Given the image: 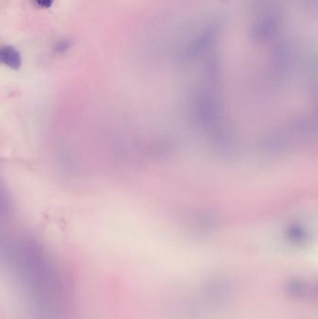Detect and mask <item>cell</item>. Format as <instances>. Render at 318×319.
Masks as SVG:
<instances>
[{
  "instance_id": "7a4b0ae2",
  "label": "cell",
  "mask_w": 318,
  "mask_h": 319,
  "mask_svg": "<svg viewBox=\"0 0 318 319\" xmlns=\"http://www.w3.org/2000/svg\"><path fill=\"white\" fill-rule=\"evenodd\" d=\"M249 37L254 42H269L280 34L284 24L281 7L272 0H255Z\"/></svg>"
},
{
  "instance_id": "3957f363",
  "label": "cell",
  "mask_w": 318,
  "mask_h": 319,
  "mask_svg": "<svg viewBox=\"0 0 318 319\" xmlns=\"http://www.w3.org/2000/svg\"><path fill=\"white\" fill-rule=\"evenodd\" d=\"M21 53L16 48L9 45L0 47V64L11 70H18L21 69Z\"/></svg>"
},
{
  "instance_id": "8992f818",
  "label": "cell",
  "mask_w": 318,
  "mask_h": 319,
  "mask_svg": "<svg viewBox=\"0 0 318 319\" xmlns=\"http://www.w3.org/2000/svg\"><path fill=\"white\" fill-rule=\"evenodd\" d=\"M38 7L42 9H49L53 6L54 0H34Z\"/></svg>"
},
{
  "instance_id": "6da1fadb",
  "label": "cell",
  "mask_w": 318,
  "mask_h": 319,
  "mask_svg": "<svg viewBox=\"0 0 318 319\" xmlns=\"http://www.w3.org/2000/svg\"><path fill=\"white\" fill-rule=\"evenodd\" d=\"M219 21L195 24L183 31L176 40L175 56L181 62H191L212 48L220 36Z\"/></svg>"
},
{
  "instance_id": "277c9868",
  "label": "cell",
  "mask_w": 318,
  "mask_h": 319,
  "mask_svg": "<svg viewBox=\"0 0 318 319\" xmlns=\"http://www.w3.org/2000/svg\"><path fill=\"white\" fill-rule=\"evenodd\" d=\"M13 214V204L11 194L5 182L0 176V220L6 221L11 218Z\"/></svg>"
},
{
  "instance_id": "5b68a950",
  "label": "cell",
  "mask_w": 318,
  "mask_h": 319,
  "mask_svg": "<svg viewBox=\"0 0 318 319\" xmlns=\"http://www.w3.org/2000/svg\"><path fill=\"white\" fill-rule=\"evenodd\" d=\"M71 46H72V42L70 39L62 38V39H59L57 42H55L53 50H54V53L57 54H63L69 52Z\"/></svg>"
}]
</instances>
